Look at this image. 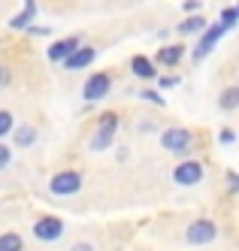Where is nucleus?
I'll list each match as a JSON object with an SVG mask.
<instances>
[{
    "instance_id": "16",
    "label": "nucleus",
    "mask_w": 239,
    "mask_h": 251,
    "mask_svg": "<svg viewBox=\"0 0 239 251\" xmlns=\"http://www.w3.org/2000/svg\"><path fill=\"white\" fill-rule=\"evenodd\" d=\"M112 139H115V133H106V130H97L94 136L88 139V149H91V151H106L109 146H112Z\"/></svg>"
},
{
    "instance_id": "20",
    "label": "nucleus",
    "mask_w": 239,
    "mask_h": 251,
    "mask_svg": "<svg viewBox=\"0 0 239 251\" xmlns=\"http://www.w3.org/2000/svg\"><path fill=\"white\" fill-rule=\"evenodd\" d=\"M15 127V121H12V112H6V109H0V139H3L9 130Z\"/></svg>"
},
{
    "instance_id": "6",
    "label": "nucleus",
    "mask_w": 239,
    "mask_h": 251,
    "mask_svg": "<svg viewBox=\"0 0 239 251\" xmlns=\"http://www.w3.org/2000/svg\"><path fill=\"white\" fill-rule=\"evenodd\" d=\"M109 91H112V76L109 73H91L88 76V82H85V100L88 103L103 100Z\"/></svg>"
},
{
    "instance_id": "12",
    "label": "nucleus",
    "mask_w": 239,
    "mask_h": 251,
    "mask_svg": "<svg viewBox=\"0 0 239 251\" xmlns=\"http://www.w3.org/2000/svg\"><path fill=\"white\" fill-rule=\"evenodd\" d=\"M131 70H133V76H139V79H155V76H158L155 64H152L149 58H145V55L131 58Z\"/></svg>"
},
{
    "instance_id": "26",
    "label": "nucleus",
    "mask_w": 239,
    "mask_h": 251,
    "mask_svg": "<svg viewBox=\"0 0 239 251\" xmlns=\"http://www.w3.org/2000/svg\"><path fill=\"white\" fill-rule=\"evenodd\" d=\"M73 251H94V245H91V242H76Z\"/></svg>"
},
{
    "instance_id": "11",
    "label": "nucleus",
    "mask_w": 239,
    "mask_h": 251,
    "mask_svg": "<svg viewBox=\"0 0 239 251\" xmlns=\"http://www.w3.org/2000/svg\"><path fill=\"white\" fill-rule=\"evenodd\" d=\"M182 55H185V46H182V43H176V46H160V51H158L155 61L160 67H176L182 61Z\"/></svg>"
},
{
    "instance_id": "30",
    "label": "nucleus",
    "mask_w": 239,
    "mask_h": 251,
    "mask_svg": "<svg viewBox=\"0 0 239 251\" xmlns=\"http://www.w3.org/2000/svg\"><path fill=\"white\" fill-rule=\"evenodd\" d=\"M236 9H239V6H236Z\"/></svg>"
},
{
    "instance_id": "8",
    "label": "nucleus",
    "mask_w": 239,
    "mask_h": 251,
    "mask_svg": "<svg viewBox=\"0 0 239 251\" xmlns=\"http://www.w3.org/2000/svg\"><path fill=\"white\" fill-rule=\"evenodd\" d=\"M76 49H82V37H67L49 46V61H67Z\"/></svg>"
},
{
    "instance_id": "28",
    "label": "nucleus",
    "mask_w": 239,
    "mask_h": 251,
    "mask_svg": "<svg viewBox=\"0 0 239 251\" xmlns=\"http://www.w3.org/2000/svg\"><path fill=\"white\" fill-rule=\"evenodd\" d=\"M221 142H224V146H227V142H233V130H230V127L221 130Z\"/></svg>"
},
{
    "instance_id": "18",
    "label": "nucleus",
    "mask_w": 239,
    "mask_h": 251,
    "mask_svg": "<svg viewBox=\"0 0 239 251\" xmlns=\"http://www.w3.org/2000/svg\"><path fill=\"white\" fill-rule=\"evenodd\" d=\"M22 248H25V242L18 233H3L0 236V251H22Z\"/></svg>"
},
{
    "instance_id": "21",
    "label": "nucleus",
    "mask_w": 239,
    "mask_h": 251,
    "mask_svg": "<svg viewBox=\"0 0 239 251\" xmlns=\"http://www.w3.org/2000/svg\"><path fill=\"white\" fill-rule=\"evenodd\" d=\"M9 164H12V151L3 146V142H0V170H6Z\"/></svg>"
},
{
    "instance_id": "25",
    "label": "nucleus",
    "mask_w": 239,
    "mask_h": 251,
    "mask_svg": "<svg viewBox=\"0 0 239 251\" xmlns=\"http://www.w3.org/2000/svg\"><path fill=\"white\" fill-rule=\"evenodd\" d=\"M27 33H33V37H49V27H36V25H30Z\"/></svg>"
},
{
    "instance_id": "2",
    "label": "nucleus",
    "mask_w": 239,
    "mask_h": 251,
    "mask_svg": "<svg viewBox=\"0 0 239 251\" xmlns=\"http://www.w3.org/2000/svg\"><path fill=\"white\" fill-rule=\"evenodd\" d=\"M49 191H52L54 197H73V194L82 191V176H79L76 170H61V173L52 176Z\"/></svg>"
},
{
    "instance_id": "29",
    "label": "nucleus",
    "mask_w": 239,
    "mask_h": 251,
    "mask_svg": "<svg viewBox=\"0 0 239 251\" xmlns=\"http://www.w3.org/2000/svg\"><path fill=\"white\" fill-rule=\"evenodd\" d=\"M197 6H200V0H185V12H197Z\"/></svg>"
},
{
    "instance_id": "14",
    "label": "nucleus",
    "mask_w": 239,
    "mask_h": 251,
    "mask_svg": "<svg viewBox=\"0 0 239 251\" xmlns=\"http://www.w3.org/2000/svg\"><path fill=\"white\" fill-rule=\"evenodd\" d=\"M36 142V127L33 124H18L15 127V146L18 149H30Z\"/></svg>"
},
{
    "instance_id": "4",
    "label": "nucleus",
    "mask_w": 239,
    "mask_h": 251,
    "mask_svg": "<svg viewBox=\"0 0 239 251\" xmlns=\"http://www.w3.org/2000/svg\"><path fill=\"white\" fill-rule=\"evenodd\" d=\"M200 178H203V160H182V164H176L173 170V182L179 188H194L200 185Z\"/></svg>"
},
{
    "instance_id": "19",
    "label": "nucleus",
    "mask_w": 239,
    "mask_h": 251,
    "mask_svg": "<svg viewBox=\"0 0 239 251\" xmlns=\"http://www.w3.org/2000/svg\"><path fill=\"white\" fill-rule=\"evenodd\" d=\"M236 22H239V9H233V6H227V9L221 12V22H218V25H221L224 30H230V27H233Z\"/></svg>"
},
{
    "instance_id": "10",
    "label": "nucleus",
    "mask_w": 239,
    "mask_h": 251,
    "mask_svg": "<svg viewBox=\"0 0 239 251\" xmlns=\"http://www.w3.org/2000/svg\"><path fill=\"white\" fill-rule=\"evenodd\" d=\"M36 19V0H25V9L15 15V19H9V27L12 30H27Z\"/></svg>"
},
{
    "instance_id": "7",
    "label": "nucleus",
    "mask_w": 239,
    "mask_h": 251,
    "mask_svg": "<svg viewBox=\"0 0 239 251\" xmlns=\"http://www.w3.org/2000/svg\"><path fill=\"white\" fill-rule=\"evenodd\" d=\"M224 33H227V30H224L221 25H212V27H206V30H203V37H200V43L194 46V61H203V58L209 55V51L218 46V40H221Z\"/></svg>"
},
{
    "instance_id": "3",
    "label": "nucleus",
    "mask_w": 239,
    "mask_h": 251,
    "mask_svg": "<svg viewBox=\"0 0 239 251\" xmlns=\"http://www.w3.org/2000/svg\"><path fill=\"white\" fill-rule=\"evenodd\" d=\"M160 146L167 151H173V154H185L194 146V133L188 127H167L160 133Z\"/></svg>"
},
{
    "instance_id": "5",
    "label": "nucleus",
    "mask_w": 239,
    "mask_h": 251,
    "mask_svg": "<svg viewBox=\"0 0 239 251\" xmlns=\"http://www.w3.org/2000/svg\"><path fill=\"white\" fill-rule=\"evenodd\" d=\"M33 236L40 242H58L64 236V221L54 218V215H43V218L33 224Z\"/></svg>"
},
{
    "instance_id": "17",
    "label": "nucleus",
    "mask_w": 239,
    "mask_h": 251,
    "mask_svg": "<svg viewBox=\"0 0 239 251\" xmlns=\"http://www.w3.org/2000/svg\"><path fill=\"white\" fill-rule=\"evenodd\" d=\"M118 124H121V118H118L115 112H103V115L97 118V130H106V133H115V130H118Z\"/></svg>"
},
{
    "instance_id": "22",
    "label": "nucleus",
    "mask_w": 239,
    "mask_h": 251,
    "mask_svg": "<svg viewBox=\"0 0 239 251\" xmlns=\"http://www.w3.org/2000/svg\"><path fill=\"white\" fill-rule=\"evenodd\" d=\"M12 82V73H9V67L6 64H0V88H6Z\"/></svg>"
},
{
    "instance_id": "24",
    "label": "nucleus",
    "mask_w": 239,
    "mask_h": 251,
    "mask_svg": "<svg viewBox=\"0 0 239 251\" xmlns=\"http://www.w3.org/2000/svg\"><path fill=\"white\" fill-rule=\"evenodd\" d=\"M139 97H142V100H152V103H158V106H163V97L155 94V91H139Z\"/></svg>"
},
{
    "instance_id": "27",
    "label": "nucleus",
    "mask_w": 239,
    "mask_h": 251,
    "mask_svg": "<svg viewBox=\"0 0 239 251\" xmlns=\"http://www.w3.org/2000/svg\"><path fill=\"white\" fill-rule=\"evenodd\" d=\"M173 85H179V79H176V76H167V79H160V88H173Z\"/></svg>"
},
{
    "instance_id": "1",
    "label": "nucleus",
    "mask_w": 239,
    "mask_h": 251,
    "mask_svg": "<svg viewBox=\"0 0 239 251\" xmlns=\"http://www.w3.org/2000/svg\"><path fill=\"white\" fill-rule=\"evenodd\" d=\"M185 239H188V245H212L218 239V224L212 218H197L188 224Z\"/></svg>"
},
{
    "instance_id": "23",
    "label": "nucleus",
    "mask_w": 239,
    "mask_h": 251,
    "mask_svg": "<svg viewBox=\"0 0 239 251\" xmlns=\"http://www.w3.org/2000/svg\"><path fill=\"white\" fill-rule=\"evenodd\" d=\"M227 191L230 194H239V176L236 173H227Z\"/></svg>"
},
{
    "instance_id": "15",
    "label": "nucleus",
    "mask_w": 239,
    "mask_h": 251,
    "mask_svg": "<svg viewBox=\"0 0 239 251\" xmlns=\"http://www.w3.org/2000/svg\"><path fill=\"white\" fill-rule=\"evenodd\" d=\"M209 25L203 15H188L185 22H179V33H185V37H191V33H203Z\"/></svg>"
},
{
    "instance_id": "13",
    "label": "nucleus",
    "mask_w": 239,
    "mask_h": 251,
    "mask_svg": "<svg viewBox=\"0 0 239 251\" xmlns=\"http://www.w3.org/2000/svg\"><path fill=\"white\" fill-rule=\"evenodd\" d=\"M218 106H221L224 112H233V109H239V85H230V88H224V91L218 94Z\"/></svg>"
},
{
    "instance_id": "9",
    "label": "nucleus",
    "mask_w": 239,
    "mask_h": 251,
    "mask_svg": "<svg viewBox=\"0 0 239 251\" xmlns=\"http://www.w3.org/2000/svg\"><path fill=\"white\" fill-rule=\"evenodd\" d=\"M94 58H97L94 46H82V49H76V51H73V55L64 61V67H67V70H85V67L94 64Z\"/></svg>"
}]
</instances>
